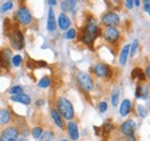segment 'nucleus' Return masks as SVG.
Wrapping results in <instances>:
<instances>
[{
	"instance_id": "obj_30",
	"label": "nucleus",
	"mask_w": 150,
	"mask_h": 141,
	"mask_svg": "<svg viewBox=\"0 0 150 141\" xmlns=\"http://www.w3.org/2000/svg\"><path fill=\"white\" fill-rule=\"evenodd\" d=\"M76 36H77V31H76V29H74V28L68 29V30L65 31V34H64V37H65L66 39H74V38H76Z\"/></svg>"
},
{
	"instance_id": "obj_5",
	"label": "nucleus",
	"mask_w": 150,
	"mask_h": 141,
	"mask_svg": "<svg viewBox=\"0 0 150 141\" xmlns=\"http://www.w3.org/2000/svg\"><path fill=\"white\" fill-rule=\"evenodd\" d=\"M102 36L104 41L110 44V45H115L120 41V30L118 28H112V27H106L102 30Z\"/></svg>"
},
{
	"instance_id": "obj_2",
	"label": "nucleus",
	"mask_w": 150,
	"mask_h": 141,
	"mask_svg": "<svg viewBox=\"0 0 150 141\" xmlns=\"http://www.w3.org/2000/svg\"><path fill=\"white\" fill-rule=\"evenodd\" d=\"M56 109L58 110V112L60 113V116L64 119L68 120V122H71L75 117L74 106L72 104V102L68 98L64 97V96H60V97L57 98Z\"/></svg>"
},
{
	"instance_id": "obj_16",
	"label": "nucleus",
	"mask_w": 150,
	"mask_h": 141,
	"mask_svg": "<svg viewBox=\"0 0 150 141\" xmlns=\"http://www.w3.org/2000/svg\"><path fill=\"white\" fill-rule=\"evenodd\" d=\"M77 5V1L75 0H64L60 2V8L62 11V13H74L75 9H76V6Z\"/></svg>"
},
{
	"instance_id": "obj_31",
	"label": "nucleus",
	"mask_w": 150,
	"mask_h": 141,
	"mask_svg": "<svg viewBox=\"0 0 150 141\" xmlns=\"http://www.w3.org/2000/svg\"><path fill=\"white\" fill-rule=\"evenodd\" d=\"M22 61H23V59H22V56H21V54H15V56L12 57V65H13L14 67L21 66Z\"/></svg>"
},
{
	"instance_id": "obj_41",
	"label": "nucleus",
	"mask_w": 150,
	"mask_h": 141,
	"mask_svg": "<svg viewBox=\"0 0 150 141\" xmlns=\"http://www.w3.org/2000/svg\"><path fill=\"white\" fill-rule=\"evenodd\" d=\"M47 2V5H50V6H56L57 4H58V1L56 0H49V1H46Z\"/></svg>"
},
{
	"instance_id": "obj_10",
	"label": "nucleus",
	"mask_w": 150,
	"mask_h": 141,
	"mask_svg": "<svg viewBox=\"0 0 150 141\" xmlns=\"http://www.w3.org/2000/svg\"><path fill=\"white\" fill-rule=\"evenodd\" d=\"M135 131H136V123L132 118L126 119L124 123L120 125V132L125 138H127L129 135H134Z\"/></svg>"
},
{
	"instance_id": "obj_15",
	"label": "nucleus",
	"mask_w": 150,
	"mask_h": 141,
	"mask_svg": "<svg viewBox=\"0 0 150 141\" xmlns=\"http://www.w3.org/2000/svg\"><path fill=\"white\" fill-rule=\"evenodd\" d=\"M132 110H133V104H132V101L128 98H125L119 106V113L121 117H127L128 115H131Z\"/></svg>"
},
{
	"instance_id": "obj_43",
	"label": "nucleus",
	"mask_w": 150,
	"mask_h": 141,
	"mask_svg": "<svg viewBox=\"0 0 150 141\" xmlns=\"http://www.w3.org/2000/svg\"><path fill=\"white\" fill-rule=\"evenodd\" d=\"M16 141H29V140H28L25 137H19V139H18Z\"/></svg>"
},
{
	"instance_id": "obj_24",
	"label": "nucleus",
	"mask_w": 150,
	"mask_h": 141,
	"mask_svg": "<svg viewBox=\"0 0 150 141\" xmlns=\"http://www.w3.org/2000/svg\"><path fill=\"white\" fill-rule=\"evenodd\" d=\"M119 97H120V87L119 86H115L112 89V93H111V104L113 106H118Z\"/></svg>"
},
{
	"instance_id": "obj_8",
	"label": "nucleus",
	"mask_w": 150,
	"mask_h": 141,
	"mask_svg": "<svg viewBox=\"0 0 150 141\" xmlns=\"http://www.w3.org/2000/svg\"><path fill=\"white\" fill-rule=\"evenodd\" d=\"M100 22H102V24L104 26V28H106V27L117 28V27L120 24L121 19H120L118 13L111 11V12H106L105 14H103V16L100 19Z\"/></svg>"
},
{
	"instance_id": "obj_19",
	"label": "nucleus",
	"mask_w": 150,
	"mask_h": 141,
	"mask_svg": "<svg viewBox=\"0 0 150 141\" xmlns=\"http://www.w3.org/2000/svg\"><path fill=\"white\" fill-rule=\"evenodd\" d=\"M12 102H16V103H21L23 105H29L31 103V97L28 94H20V95H15L11 97Z\"/></svg>"
},
{
	"instance_id": "obj_14",
	"label": "nucleus",
	"mask_w": 150,
	"mask_h": 141,
	"mask_svg": "<svg viewBox=\"0 0 150 141\" xmlns=\"http://www.w3.org/2000/svg\"><path fill=\"white\" fill-rule=\"evenodd\" d=\"M66 130H67V133L71 138V140L73 141H77L79 138H80V132H79V126L77 124L74 123V122H68L67 125H66Z\"/></svg>"
},
{
	"instance_id": "obj_29",
	"label": "nucleus",
	"mask_w": 150,
	"mask_h": 141,
	"mask_svg": "<svg viewBox=\"0 0 150 141\" xmlns=\"http://www.w3.org/2000/svg\"><path fill=\"white\" fill-rule=\"evenodd\" d=\"M113 128H114V125H113L112 122H106L105 124H103V126H102V132H103L104 135L105 134H110L112 132Z\"/></svg>"
},
{
	"instance_id": "obj_37",
	"label": "nucleus",
	"mask_w": 150,
	"mask_h": 141,
	"mask_svg": "<svg viewBox=\"0 0 150 141\" xmlns=\"http://www.w3.org/2000/svg\"><path fill=\"white\" fill-rule=\"evenodd\" d=\"M143 9H144L146 13H148L150 15V0L143 1Z\"/></svg>"
},
{
	"instance_id": "obj_32",
	"label": "nucleus",
	"mask_w": 150,
	"mask_h": 141,
	"mask_svg": "<svg viewBox=\"0 0 150 141\" xmlns=\"http://www.w3.org/2000/svg\"><path fill=\"white\" fill-rule=\"evenodd\" d=\"M137 50H139V41H137V39H134L133 43L131 44L129 56H131V57H134V56L136 54V52H137Z\"/></svg>"
},
{
	"instance_id": "obj_44",
	"label": "nucleus",
	"mask_w": 150,
	"mask_h": 141,
	"mask_svg": "<svg viewBox=\"0 0 150 141\" xmlns=\"http://www.w3.org/2000/svg\"><path fill=\"white\" fill-rule=\"evenodd\" d=\"M147 109L150 111V97H149V101H148V105H147Z\"/></svg>"
},
{
	"instance_id": "obj_45",
	"label": "nucleus",
	"mask_w": 150,
	"mask_h": 141,
	"mask_svg": "<svg viewBox=\"0 0 150 141\" xmlns=\"http://www.w3.org/2000/svg\"><path fill=\"white\" fill-rule=\"evenodd\" d=\"M59 141H68V140H67V139H60Z\"/></svg>"
},
{
	"instance_id": "obj_26",
	"label": "nucleus",
	"mask_w": 150,
	"mask_h": 141,
	"mask_svg": "<svg viewBox=\"0 0 150 141\" xmlns=\"http://www.w3.org/2000/svg\"><path fill=\"white\" fill-rule=\"evenodd\" d=\"M136 112H137L139 117L142 118V119L147 118V116H148V109L144 105H142V104H137L136 105Z\"/></svg>"
},
{
	"instance_id": "obj_13",
	"label": "nucleus",
	"mask_w": 150,
	"mask_h": 141,
	"mask_svg": "<svg viewBox=\"0 0 150 141\" xmlns=\"http://www.w3.org/2000/svg\"><path fill=\"white\" fill-rule=\"evenodd\" d=\"M57 24H58V27L61 29V30H64V31H67L68 29H71V26H72V21H71V19L68 18L65 13H60L59 14V16L57 19Z\"/></svg>"
},
{
	"instance_id": "obj_34",
	"label": "nucleus",
	"mask_w": 150,
	"mask_h": 141,
	"mask_svg": "<svg viewBox=\"0 0 150 141\" xmlns=\"http://www.w3.org/2000/svg\"><path fill=\"white\" fill-rule=\"evenodd\" d=\"M8 91H9V94H12V96H15V95L23 94V88L21 86H13V87H11Z\"/></svg>"
},
{
	"instance_id": "obj_40",
	"label": "nucleus",
	"mask_w": 150,
	"mask_h": 141,
	"mask_svg": "<svg viewBox=\"0 0 150 141\" xmlns=\"http://www.w3.org/2000/svg\"><path fill=\"white\" fill-rule=\"evenodd\" d=\"M44 104H45V101H44V100H38L37 102H36V105H37L38 108H39V106H43Z\"/></svg>"
},
{
	"instance_id": "obj_22",
	"label": "nucleus",
	"mask_w": 150,
	"mask_h": 141,
	"mask_svg": "<svg viewBox=\"0 0 150 141\" xmlns=\"http://www.w3.org/2000/svg\"><path fill=\"white\" fill-rule=\"evenodd\" d=\"M47 64L44 60H33V59H28L27 61V67L30 70H37L42 67H46Z\"/></svg>"
},
{
	"instance_id": "obj_11",
	"label": "nucleus",
	"mask_w": 150,
	"mask_h": 141,
	"mask_svg": "<svg viewBox=\"0 0 150 141\" xmlns=\"http://www.w3.org/2000/svg\"><path fill=\"white\" fill-rule=\"evenodd\" d=\"M150 96V86L147 82L137 83L135 89V98L137 100H147Z\"/></svg>"
},
{
	"instance_id": "obj_33",
	"label": "nucleus",
	"mask_w": 150,
	"mask_h": 141,
	"mask_svg": "<svg viewBox=\"0 0 150 141\" xmlns=\"http://www.w3.org/2000/svg\"><path fill=\"white\" fill-rule=\"evenodd\" d=\"M13 6H14V4H13L12 1H6V2H4V4L0 6V13H5V12L12 9Z\"/></svg>"
},
{
	"instance_id": "obj_20",
	"label": "nucleus",
	"mask_w": 150,
	"mask_h": 141,
	"mask_svg": "<svg viewBox=\"0 0 150 141\" xmlns=\"http://www.w3.org/2000/svg\"><path fill=\"white\" fill-rule=\"evenodd\" d=\"M129 49H131V44H126L119 54V64L120 66H125L127 64V60H128V57H129Z\"/></svg>"
},
{
	"instance_id": "obj_27",
	"label": "nucleus",
	"mask_w": 150,
	"mask_h": 141,
	"mask_svg": "<svg viewBox=\"0 0 150 141\" xmlns=\"http://www.w3.org/2000/svg\"><path fill=\"white\" fill-rule=\"evenodd\" d=\"M53 139H54V133L50 130H46V131L43 132L39 141H52Z\"/></svg>"
},
{
	"instance_id": "obj_9",
	"label": "nucleus",
	"mask_w": 150,
	"mask_h": 141,
	"mask_svg": "<svg viewBox=\"0 0 150 141\" xmlns=\"http://www.w3.org/2000/svg\"><path fill=\"white\" fill-rule=\"evenodd\" d=\"M20 137L19 128L16 126H8L0 133V141H16Z\"/></svg>"
},
{
	"instance_id": "obj_42",
	"label": "nucleus",
	"mask_w": 150,
	"mask_h": 141,
	"mask_svg": "<svg viewBox=\"0 0 150 141\" xmlns=\"http://www.w3.org/2000/svg\"><path fill=\"white\" fill-rule=\"evenodd\" d=\"M140 5H141V1L140 0H134V7H140Z\"/></svg>"
},
{
	"instance_id": "obj_17",
	"label": "nucleus",
	"mask_w": 150,
	"mask_h": 141,
	"mask_svg": "<svg viewBox=\"0 0 150 141\" xmlns=\"http://www.w3.org/2000/svg\"><path fill=\"white\" fill-rule=\"evenodd\" d=\"M58 24H57L56 15H54V11L53 8H49V13H47V23H46V29L50 33H53L57 29Z\"/></svg>"
},
{
	"instance_id": "obj_7",
	"label": "nucleus",
	"mask_w": 150,
	"mask_h": 141,
	"mask_svg": "<svg viewBox=\"0 0 150 141\" xmlns=\"http://www.w3.org/2000/svg\"><path fill=\"white\" fill-rule=\"evenodd\" d=\"M15 20L21 26H29L33 22V14L25 6H20L15 13Z\"/></svg>"
},
{
	"instance_id": "obj_36",
	"label": "nucleus",
	"mask_w": 150,
	"mask_h": 141,
	"mask_svg": "<svg viewBox=\"0 0 150 141\" xmlns=\"http://www.w3.org/2000/svg\"><path fill=\"white\" fill-rule=\"evenodd\" d=\"M124 6H125V8H127V9H133V8H134V0H126V1L124 2Z\"/></svg>"
},
{
	"instance_id": "obj_3",
	"label": "nucleus",
	"mask_w": 150,
	"mask_h": 141,
	"mask_svg": "<svg viewBox=\"0 0 150 141\" xmlns=\"http://www.w3.org/2000/svg\"><path fill=\"white\" fill-rule=\"evenodd\" d=\"M76 81L79 87L82 89L86 93H90L93 91L95 88V82L93 80V78L86 73V72H77L76 74Z\"/></svg>"
},
{
	"instance_id": "obj_18",
	"label": "nucleus",
	"mask_w": 150,
	"mask_h": 141,
	"mask_svg": "<svg viewBox=\"0 0 150 141\" xmlns=\"http://www.w3.org/2000/svg\"><path fill=\"white\" fill-rule=\"evenodd\" d=\"M50 115H51V118L53 120V123L56 124V126L58 128H64L65 127V124H64V118L60 116V113L58 112L56 108H51L50 110Z\"/></svg>"
},
{
	"instance_id": "obj_12",
	"label": "nucleus",
	"mask_w": 150,
	"mask_h": 141,
	"mask_svg": "<svg viewBox=\"0 0 150 141\" xmlns=\"http://www.w3.org/2000/svg\"><path fill=\"white\" fill-rule=\"evenodd\" d=\"M12 52L9 49H4L0 51V70H8L12 64Z\"/></svg>"
},
{
	"instance_id": "obj_21",
	"label": "nucleus",
	"mask_w": 150,
	"mask_h": 141,
	"mask_svg": "<svg viewBox=\"0 0 150 141\" xmlns=\"http://www.w3.org/2000/svg\"><path fill=\"white\" fill-rule=\"evenodd\" d=\"M132 79L139 81L140 83H141V82H146L147 76H146L144 70H142V68H140V67L133 68V70H132Z\"/></svg>"
},
{
	"instance_id": "obj_35",
	"label": "nucleus",
	"mask_w": 150,
	"mask_h": 141,
	"mask_svg": "<svg viewBox=\"0 0 150 141\" xmlns=\"http://www.w3.org/2000/svg\"><path fill=\"white\" fill-rule=\"evenodd\" d=\"M108 102L106 101H100L99 103H98V111L99 112H102V113H104V112H106L108 111Z\"/></svg>"
},
{
	"instance_id": "obj_6",
	"label": "nucleus",
	"mask_w": 150,
	"mask_h": 141,
	"mask_svg": "<svg viewBox=\"0 0 150 141\" xmlns=\"http://www.w3.org/2000/svg\"><path fill=\"white\" fill-rule=\"evenodd\" d=\"M93 73L96 78L98 79H111L113 74V70L109 64L105 63H98L93 67Z\"/></svg>"
},
{
	"instance_id": "obj_38",
	"label": "nucleus",
	"mask_w": 150,
	"mask_h": 141,
	"mask_svg": "<svg viewBox=\"0 0 150 141\" xmlns=\"http://www.w3.org/2000/svg\"><path fill=\"white\" fill-rule=\"evenodd\" d=\"M144 73H146V76H147V79L150 81V65H148L146 68H144Z\"/></svg>"
},
{
	"instance_id": "obj_23",
	"label": "nucleus",
	"mask_w": 150,
	"mask_h": 141,
	"mask_svg": "<svg viewBox=\"0 0 150 141\" xmlns=\"http://www.w3.org/2000/svg\"><path fill=\"white\" fill-rule=\"evenodd\" d=\"M12 115L7 109H0V125H6L11 122Z\"/></svg>"
},
{
	"instance_id": "obj_28",
	"label": "nucleus",
	"mask_w": 150,
	"mask_h": 141,
	"mask_svg": "<svg viewBox=\"0 0 150 141\" xmlns=\"http://www.w3.org/2000/svg\"><path fill=\"white\" fill-rule=\"evenodd\" d=\"M43 132H44V130H43L40 126H35V127L31 130V135H33L34 139L39 140L40 137H42V134H43Z\"/></svg>"
},
{
	"instance_id": "obj_39",
	"label": "nucleus",
	"mask_w": 150,
	"mask_h": 141,
	"mask_svg": "<svg viewBox=\"0 0 150 141\" xmlns=\"http://www.w3.org/2000/svg\"><path fill=\"white\" fill-rule=\"evenodd\" d=\"M126 141H137L136 140V135L134 134V135H129V137H127V138H125Z\"/></svg>"
},
{
	"instance_id": "obj_4",
	"label": "nucleus",
	"mask_w": 150,
	"mask_h": 141,
	"mask_svg": "<svg viewBox=\"0 0 150 141\" xmlns=\"http://www.w3.org/2000/svg\"><path fill=\"white\" fill-rule=\"evenodd\" d=\"M8 39H9V44H11V46L14 49V50H22L23 48H24V45H25V42H24V36H23V33L18 29V28H15V29H13L8 35Z\"/></svg>"
},
{
	"instance_id": "obj_1",
	"label": "nucleus",
	"mask_w": 150,
	"mask_h": 141,
	"mask_svg": "<svg viewBox=\"0 0 150 141\" xmlns=\"http://www.w3.org/2000/svg\"><path fill=\"white\" fill-rule=\"evenodd\" d=\"M102 35V30L99 28V24L97 22L96 18L94 16H88L83 28L81 29V35H80V42L89 48H93L95 41Z\"/></svg>"
},
{
	"instance_id": "obj_25",
	"label": "nucleus",
	"mask_w": 150,
	"mask_h": 141,
	"mask_svg": "<svg viewBox=\"0 0 150 141\" xmlns=\"http://www.w3.org/2000/svg\"><path fill=\"white\" fill-rule=\"evenodd\" d=\"M51 83H52L51 78H50V76H44V78H42L37 82V86L42 89H46L51 86Z\"/></svg>"
}]
</instances>
